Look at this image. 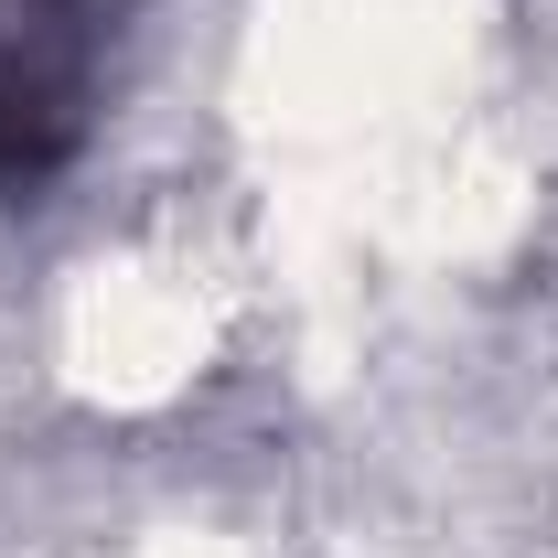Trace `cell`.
<instances>
[{
  "instance_id": "obj_1",
  "label": "cell",
  "mask_w": 558,
  "mask_h": 558,
  "mask_svg": "<svg viewBox=\"0 0 558 558\" xmlns=\"http://www.w3.org/2000/svg\"><path fill=\"white\" fill-rule=\"evenodd\" d=\"M130 0H0V205H33L97 130V75Z\"/></svg>"
}]
</instances>
